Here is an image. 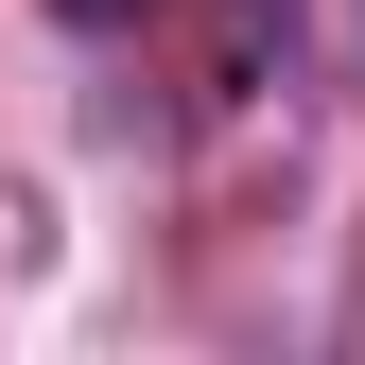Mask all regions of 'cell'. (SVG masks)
<instances>
[{"label":"cell","instance_id":"cell-1","mask_svg":"<svg viewBox=\"0 0 365 365\" xmlns=\"http://www.w3.org/2000/svg\"><path fill=\"white\" fill-rule=\"evenodd\" d=\"M53 18H87V35H122V18H140V0H53Z\"/></svg>","mask_w":365,"mask_h":365}]
</instances>
